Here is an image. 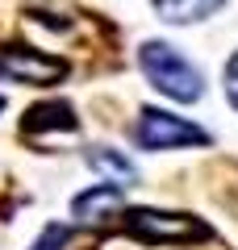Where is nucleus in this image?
I'll list each match as a JSON object with an SVG mask.
<instances>
[{
  "mask_svg": "<svg viewBox=\"0 0 238 250\" xmlns=\"http://www.w3.org/2000/svg\"><path fill=\"white\" fill-rule=\"evenodd\" d=\"M138 62H142V71H146V80L155 83L163 96L180 100V104L201 100L205 80H201V71H196L176 46H167V42H142L138 46Z\"/></svg>",
  "mask_w": 238,
  "mask_h": 250,
  "instance_id": "f257e3e1",
  "label": "nucleus"
},
{
  "mask_svg": "<svg viewBox=\"0 0 238 250\" xmlns=\"http://www.w3.org/2000/svg\"><path fill=\"white\" fill-rule=\"evenodd\" d=\"M125 229H130L134 238H142V242H155V246H163V242H201V238H209V229H205L196 217L163 213V208H130V213H125Z\"/></svg>",
  "mask_w": 238,
  "mask_h": 250,
  "instance_id": "f03ea898",
  "label": "nucleus"
},
{
  "mask_svg": "<svg viewBox=\"0 0 238 250\" xmlns=\"http://www.w3.org/2000/svg\"><path fill=\"white\" fill-rule=\"evenodd\" d=\"M138 142L146 150H176V146H209V134L201 125L184 121V117H171L163 108H142L138 117Z\"/></svg>",
  "mask_w": 238,
  "mask_h": 250,
  "instance_id": "7ed1b4c3",
  "label": "nucleus"
},
{
  "mask_svg": "<svg viewBox=\"0 0 238 250\" xmlns=\"http://www.w3.org/2000/svg\"><path fill=\"white\" fill-rule=\"evenodd\" d=\"M0 75L4 80H17V83H54L67 75V62L50 59L42 50H29V46H4L0 50Z\"/></svg>",
  "mask_w": 238,
  "mask_h": 250,
  "instance_id": "20e7f679",
  "label": "nucleus"
},
{
  "mask_svg": "<svg viewBox=\"0 0 238 250\" xmlns=\"http://www.w3.org/2000/svg\"><path fill=\"white\" fill-rule=\"evenodd\" d=\"M71 213H75L79 221H88V225L121 213V188L117 184H96V188H88V192H79V196L71 200Z\"/></svg>",
  "mask_w": 238,
  "mask_h": 250,
  "instance_id": "39448f33",
  "label": "nucleus"
},
{
  "mask_svg": "<svg viewBox=\"0 0 238 250\" xmlns=\"http://www.w3.org/2000/svg\"><path fill=\"white\" fill-rule=\"evenodd\" d=\"M150 4L167 25H196V21L213 17L226 0H150Z\"/></svg>",
  "mask_w": 238,
  "mask_h": 250,
  "instance_id": "423d86ee",
  "label": "nucleus"
},
{
  "mask_svg": "<svg viewBox=\"0 0 238 250\" xmlns=\"http://www.w3.org/2000/svg\"><path fill=\"white\" fill-rule=\"evenodd\" d=\"M25 134H38V129H79V117L71 113V104L54 100V104H34L21 121Z\"/></svg>",
  "mask_w": 238,
  "mask_h": 250,
  "instance_id": "0eeeda50",
  "label": "nucleus"
},
{
  "mask_svg": "<svg viewBox=\"0 0 238 250\" xmlns=\"http://www.w3.org/2000/svg\"><path fill=\"white\" fill-rule=\"evenodd\" d=\"M88 167H92V171H100V175H109L117 188L138 184V167H134V163L125 159V154L105 150V146H92V150H88Z\"/></svg>",
  "mask_w": 238,
  "mask_h": 250,
  "instance_id": "6e6552de",
  "label": "nucleus"
},
{
  "mask_svg": "<svg viewBox=\"0 0 238 250\" xmlns=\"http://www.w3.org/2000/svg\"><path fill=\"white\" fill-rule=\"evenodd\" d=\"M67 238H71V229H67V225H46V233L34 242V250H59Z\"/></svg>",
  "mask_w": 238,
  "mask_h": 250,
  "instance_id": "1a4fd4ad",
  "label": "nucleus"
},
{
  "mask_svg": "<svg viewBox=\"0 0 238 250\" xmlns=\"http://www.w3.org/2000/svg\"><path fill=\"white\" fill-rule=\"evenodd\" d=\"M226 96H230V104L238 108V50H234V59L226 62Z\"/></svg>",
  "mask_w": 238,
  "mask_h": 250,
  "instance_id": "9d476101",
  "label": "nucleus"
},
{
  "mask_svg": "<svg viewBox=\"0 0 238 250\" xmlns=\"http://www.w3.org/2000/svg\"><path fill=\"white\" fill-rule=\"evenodd\" d=\"M0 113H4V96H0Z\"/></svg>",
  "mask_w": 238,
  "mask_h": 250,
  "instance_id": "9b49d317",
  "label": "nucleus"
}]
</instances>
